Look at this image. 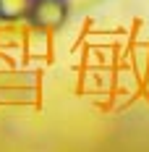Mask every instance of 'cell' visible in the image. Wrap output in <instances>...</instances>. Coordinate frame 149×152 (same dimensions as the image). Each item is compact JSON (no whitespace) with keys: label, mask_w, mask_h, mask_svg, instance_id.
Returning a JSON list of instances; mask_svg holds the SVG:
<instances>
[{"label":"cell","mask_w":149,"mask_h":152,"mask_svg":"<svg viewBox=\"0 0 149 152\" xmlns=\"http://www.w3.org/2000/svg\"><path fill=\"white\" fill-rule=\"evenodd\" d=\"M24 16L39 29H58L68 16V0H29Z\"/></svg>","instance_id":"obj_1"},{"label":"cell","mask_w":149,"mask_h":152,"mask_svg":"<svg viewBox=\"0 0 149 152\" xmlns=\"http://www.w3.org/2000/svg\"><path fill=\"white\" fill-rule=\"evenodd\" d=\"M29 0H0V18L11 21V18H21L26 13Z\"/></svg>","instance_id":"obj_2"}]
</instances>
